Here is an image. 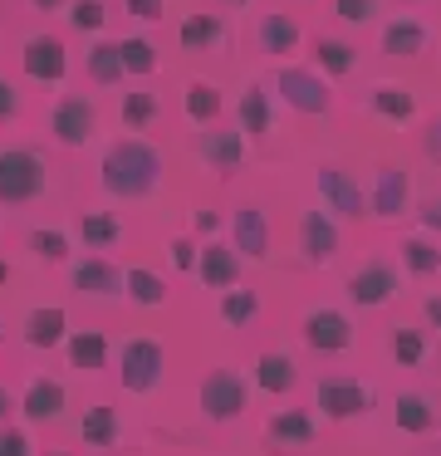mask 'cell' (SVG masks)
I'll list each match as a JSON object with an SVG mask.
<instances>
[{"label":"cell","instance_id":"cell-1","mask_svg":"<svg viewBox=\"0 0 441 456\" xmlns=\"http://www.w3.org/2000/svg\"><path fill=\"white\" fill-rule=\"evenodd\" d=\"M162 152H157V142L147 138H118L103 148V158H98V187L108 191L113 201H147L157 187H162Z\"/></svg>","mask_w":441,"mask_h":456},{"label":"cell","instance_id":"cell-2","mask_svg":"<svg viewBox=\"0 0 441 456\" xmlns=\"http://www.w3.org/2000/svg\"><path fill=\"white\" fill-rule=\"evenodd\" d=\"M59 187V162L45 148H0V207H35Z\"/></svg>","mask_w":441,"mask_h":456},{"label":"cell","instance_id":"cell-3","mask_svg":"<svg viewBox=\"0 0 441 456\" xmlns=\"http://www.w3.org/2000/svg\"><path fill=\"white\" fill-rule=\"evenodd\" d=\"M412 172L402 162H378L368 177V191H363V216L372 226H402L412 216Z\"/></svg>","mask_w":441,"mask_h":456},{"label":"cell","instance_id":"cell-4","mask_svg":"<svg viewBox=\"0 0 441 456\" xmlns=\"http://www.w3.org/2000/svg\"><path fill=\"white\" fill-rule=\"evenodd\" d=\"M265 89H274L270 99L284 103L290 113H299V118H329V113H333L329 79H319L309 64H280V69H274V79L265 84Z\"/></svg>","mask_w":441,"mask_h":456},{"label":"cell","instance_id":"cell-5","mask_svg":"<svg viewBox=\"0 0 441 456\" xmlns=\"http://www.w3.org/2000/svg\"><path fill=\"white\" fill-rule=\"evenodd\" d=\"M314 407L329 422H353V417H368L378 407V387L368 378H353V373H323L314 383Z\"/></svg>","mask_w":441,"mask_h":456},{"label":"cell","instance_id":"cell-6","mask_svg":"<svg viewBox=\"0 0 441 456\" xmlns=\"http://www.w3.org/2000/svg\"><path fill=\"white\" fill-rule=\"evenodd\" d=\"M162 378H167V348L157 344V338L137 334L118 348V387H123V393L152 397L157 387H162Z\"/></svg>","mask_w":441,"mask_h":456},{"label":"cell","instance_id":"cell-7","mask_svg":"<svg viewBox=\"0 0 441 456\" xmlns=\"http://www.w3.org/2000/svg\"><path fill=\"white\" fill-rule=\"evenodd\" d=\"M196 403H201V417L211 427H225V422H235V417L245 412V403H250V383H245L235 368H211V373L201 378Z\"/></svg>","mask_w":441,"mask_h":456},{"label":"cell","instance_id":"cell-8","mask_svg":"<svg viewBox=\"0 0 441 456\" xmlns=\"http://www.w3.org/2000/svg\"><path fill=\"white\" fill-rule=\"evenodd\" d=\"M192 152H196V162H201L206 172H216L221 182H231L235 172L245 167V158H250L245 138H241L235 128H225V123H211V128H196V133H192Z\"/></svg>","mask_w":441,"mask_h":456},{"label":"cell","instance_id":"cell-9","mask_svg":"<svg viewBox=\"0 0 441 456\" xmlns=\"http://www.w3.org/2000/svg\"><path fill=\"white\" fill-rule=\"evenodd\" d=\"M49 138L69 152L88 148V142L98 138V103L88 99V94H64V99L49 109Z\"/></svg>","mask_w":441,"mask_h":456},{"label":"cell","instance_id":"cell-10","mask_svg":"<svg viewBox=\"0 0 441 456\" xmlns=\"http://www.w3.org/2000/svg\"><path fill=\"white\" fill-rule=\"evenodd\" d=\"M314 191H319L329 221H363V187L343 162H319L314 167Z\"/></svg>","mask_w":441,"mask_h":456},{"label":"cell","instance_id":"cell-11","mask_svg":"<svg viewBox=\"0 0 441 456\" xmlns=\"http://www.w3.org/2000/svg\"><path fill=\"white\" fill-rule=\"evenodd\" d=\"M343 295L358 309H388L402 295V270L392 260H363L348 280H343Z\"/></svg>","mask_w":441,"mask_h":456},{"label":"cell","instance_id":"cell-12","mask_svg":"<svg viewBox=\"0 0 441 456\" xmlns=\"http://www.w3.org/2000/svg\"><path fill=\"white\" fill-rule=\"evenodd\" d=\"M260 442L270 456H309L314 446H319V422H314V412H304V407H284V412H274L270 422H265Z\"/></svg>","mask_w":441,"mask_h":456},{"label":"cell","instance_id":"cell-13","mask_svg":"<svg viewBox=\"0 0 441 456\" xmlns=\"http://www.w3.org/2000/svg\"><path fill=\"white\" fill-rule=\"evenodd\" d=\"M294 246H299V265L304 270H323V265L339 260L343 231H339V221H329L323 211H304L299 231H294Z\"/></svg>","mask_w":441,"mask_h":456},{"label":"cell","instance_id":"cell-14","mask_svg":"<svg viewBox=\"0 0 441 456\" xmlns=\"http://www.w3.org/2000/svg\"><path fill=\"white\" fill-rule=\"evenodd\" d=\"M299 338L314 348V354H348L353 348V319L343 309L314 305L309 314L299 319Z\"/></svg>","mask_w":441,"mask_h":456},{"label":"cell","instance_id":"cell-15","mask_svg":"<svg viewBox=\"0 0 441 456\" xmlns=\"http://www.w3.org/2000/svg\"><path fill=\"white\" fill-rule=\"evenodd\" d=\"M69 289L84 299H123V265L108 256H84L69 265Z\"/></svg>","mask_w":441,"mask_h":456},{"label":"cell","instance_id":"cell-16","mask_svg":"<svg viewBox=\"0 0 441 456\" xmlns=\"http://www.w3.org/2000/svg\"><path fill=\"white\" fill-rule=\"evenodd\" d=\"M225 246L241 256V265L245 260H270V216H265L260 201H241V207H235L231 240H225Z\"/></svg>","mask_w":441,"mask_h":456},{"label":"cell","instance_id":"cell-17","mask_svg":"<svg viewBox=\"0 0 441 456\" xmlns=\"http://www.w3.org/2000/svg\"><path fill=\"white\" fill-rule=\"evenodd\" d=\"M20 69L29 84H64L69 74V45L59 35H29L20 50Z\"/></svg>","mask_w":441,"mask_h":456},{"label":"cell","instance_id":"cell-18","mask_svg":"<svg viewBox=\"0 0 441 456\" xmlns=\"http://www.w3.org/2000/svg\"><path fill=\"white\" fill-rule=\"evenodd\" d=\"M235 123H241V138L245 142H270L274 133V99L270 89H265V79H250L241 89V99H235Z\"/></svg>","mask_w":441,"mask_h":456},{"label":"cell","instance_id":"cell-19","mask_svg":"<svg viewBox=\"0 0 441 456\" xmlns=\"http://www.w3.org/2000/svg\"><path fill=\"white\" fill-rule=\"evenodd\" d=\"M427 45H431V30L417 20V15H392V20L378 30L382 60H421Z\"/></svg>","mask_w":441,"mask_h":456},{"label":"cell","instance_id":"cell-20","mask_svg":"<svg viewBox=\"0 0 441 456\" xmlns=\"http://www.w3.org/2000/svg\"><path fill=\"white\" fill-rule=\"evenodd\" d=\"M176 45H182L186 54H225V50H231V25H225V15L196 11V15H186V20H182Z\"/></svg>","mask_w":441,"mask_h":456},{"label":"cell","instance_id":"cell-21","mask_svg":"<svg viewBox=\"0 0 441 456\" xmlns=\"http://www.w3.org/2000/svg\"><path fill=\"white\" fill-rule=\"evenodd\" d=\"M241 256H235L225 240H206V246H196V265L192 275L201 280L206 289H235L241 285Z\"/></svg>","mask_w":441,"mask_h":456},{"label":"cell","instance_id":"cell-22","mask_svg":"<svg viewBox=\"0 0 441 456\" xmlns=\"http://www.w3.org/2000/svg\"><path fill=\"white\" fill-rule=\"evenodd\" d=\"M299 40H304L299 20L284 15V11H265L260 20H255V50H260L265 60H290V54L299 50Z\"/></svg>","mask_w":441,"mask_h":456},{"label":"cell","instance_id":"cell-23","mask_svg":"<svg viewBox=\"0 0 441 456\" xmlns=\"http://www.w3.org/2000/svg\"><path fill=\"white\" fill-rule=\"evenodd\" d=\"M392 265H397L407 280H417V285H431V280L441 275V250H437V240H431V236L412 231V236H402L397 260H392Z\"/></svg>","mask_w":441,"mask_h":456},{"label":"cell","instance_id":"cell-24","mask_svg":"<svg viewBox=\"0 0 441 456\" xmlns=\"http://www.w3.org/2000/svg\"><path fill=\"white\" fill-rule=\"evenodd\" d=\"M69 338V314L59 305H39L25 314V324H20V344L25 348H39V354H49V348H59Z\"/></svg>","mask_w":441,"mask_h":456},{"label":"cell","instance_id":"cell-25","mask_svg":"<svg viewBox=\"0 0 441 456\" xmlns=\"http://www.w3.org/2000/svg\"><path fill=\"white\" fill-rule=\"evenodd\" d=\"M64 407H69V393H64V383L59 378H29V387H25V397H20V412H25V422H59L64 417Z\"/></svg>","mask_w":441,"mask_h":456},{"label":"cell","instance_id":"cell-26","mask_svg":"<svg viewBox=\"0 0 441 456\" xmlns=\"http://www.w3.org/2000/svg\"><path fill=\"white\" fill-rule=\"evenodd\" d=\"M294 383H299V363H294L284 348H265V354L255 358V387H260V393L284 397Z\"/></svg>","mask_w":441,"mask_h":456},{"label":"cell","instance_id":"cell-27","mask_svg":"<svg viewBox=\"0 0 441 456\" xmlns=\"http://www.w3.org/2000/svg\"><path fill=\"white\" fill-rule=\"evenodd\" d=\"M392 427L407 436H431L437 432V403L427 393H397L392 403Z\"/></svg>","mask_w":441,"mask_h":456},{"label":"cell","instance_id":"cell-28","mask_svg":"<svg viewBox=\"0 0 441 456\" xmlns=\"http://www.w3.org/2000/svg\"><path fill=\"white\" fill-rule=\"evenodd\" d=\"M64 358H69V368H78V373L108 368V334L103 329H74V334L64 338Z\"/></svg>","mask_w":441,"mask_h":456},{"label":"cell","instance_id":"cell-29","mask_svg":"<svg viewBox=\"0 0 441 456\" xmlns=\"http://www.w3.org/2000/svg\"><path fill=\"white\" fill-rule=\"evenodd\" d=\"M368 109L378 113V118L397 123V128L417 123V99H412V89H402V84H372V89H368Z\"/></svg>","mask_w":441,"mask_h":456},{"label":"cell","instance_id":"cell-30","mask_svg":"<svg viewBox=\"0 0 441 456\" xmlns=\"http://www.w3.org/2000/svg\"><path fill=\"white\" fill-rule=\"evenodd\" d=\"M182 113H186L192 128H211V123H221V113H225L221 89L206 84V79H192V84H186V94H182Z\"/></svg>","mask_w":441,"mask_h":456},{"label":"cell","instance_id":"cell-31","mask_svg":"<svg viewBox=\"0 0 441 456\" xmlns=\"http://www.w3.org/2000/svg\"><path fill=\"white\" fill-rule=\"evenodd\" d=\"M353 69H358V50L348 40H333V35L314 40V74L319 79H348Z\"/></svg>","mask_w":441,"mask_h":456},{"label":"cell","instance_id":"cell-32","mask_svg":"<svg viewBox=\"0 0 441 456\" xmlns=\"http://www.w3.org/2000/svg\"><path fill=\"white\" fill-rule=\"evenodd\" d=\"M84 74L94 89H118L123 84V64H118V45L113 40H94L84 54Z\"/></svg>","mask_w":441,"mask_h":456},{"label":"cell","instance_id":"cell-33","mask_svg":"<svg viewBox=\"0 0 441 456\" xmlns=\"http://www.w3.org/2000/svg\"><path fill=\"white\" fill-rule=\"evenodd\" d=\"M78 436H84L88 446H98V452L118 446V436H123V422H118V407L94 403V407L84 412V422H78Z\"/></svg>","mask_w":441,"mask_h":456},{"label":"cell","instance_id":"cell-34","mask_svg":"<svg viewBox=\"0 0 441 456\" xmlns=\"http://www.w3.org/2000/svg\"><path fill=\"white\" fill-rule=\"evenodd\" d=\"M388 354H392V363H402V368H421V363H427V354H431L427 329L397 324V329L388 334Z\"/></svg>","mask_w":441,"mask_h":456},{"label":"cell","instance_id":"cell-35","mask_svg":"<svg viewBox=\"0 0 441 456\" xmlns=\"http://www.w3.org/2000/svg\"><path fill=\"white\" fill-rule=\"evenodd\" d=\"M118 113H123V123H127V133H147L157 118H162V99H157L152 89H127L123 94V103H118Z\"/></svg>","mask_w":441,"mask_h":456},{"label":"cell","instance_id":"cell-36","mask_svg":"<svg viewBox=\"0 0 441 456\" xmlns=\"http://www.w3.org/2000/svg\"><path fill=\"white\" fill-rule=\"evenodd\" d=\"M78 240H84L88 250H113L118 240H123V221L118 216H108V211H84L78 216Z\"/></svg>","mask_w":441,"mask_h":456},{"label":"cell","instance_id":"cell-37","mask_svg":"<svg viewBox=\"0 0 441 456\" xmlns=\"http://www.w3.org/2000/svg\"><path fill=\"white\" fill-rule=\"evenodd\" d=\"M216 314H221L225 329H250L255 319H260V295L255 289H221V305H216Z\"/></svg>","mask_w":441,"mask_h":456},{"label":"cell","instance_id":"cell-38","mask_svg":"<svg viewBox=\"0 0 441 456\" xmlns=\"http://www.w3.org/2000/svg\"><path fill=\"white\" fill-rule=\"evenodd\" d=\"M118 45V64H123V79L127 74H137V79H147V74H157V45L147 40V35H127V40H113Z\"/></svg>","mask_w":441,"mask_h":456},{"label":"cell","instance_id":"cell-39","mask_svg":"<svg viewBox=\"0 0 441 456\" xmlns=\"http://www.w3.org/2000/svg\"><path fill=\"white\" fill-rule=\"evenodd\" d=\"M123 295L143 309H157V305H167V280L152 275V270H143V265H127L123 270Z\"/></svg>","mask_w":441,"mask_h":456},{"label":"cell","instance_id":"cell-40","mask_svg":"<svg viewBox=\"0 0 441 456\" xmlns=\"http://www.w3.org/2000/svg\"><path fill=\"white\" fill-rule=\"evenodd\" d=\"M25 246L35 250V260H45V265H64L69 260V236L59 226H35L25 236Z\"/></svg>","mask_w":441,"mask_h":456},{"label":"cell","instance_id":"cell-41","mask_svg":"<svg viewBox=\"0 0 441 456\" xmlns=\"http://www.w3.org/2000/svg\"><path fill=\"white\" fill-rule=\"evenodd\" d=\"M108 25V5L103 0H74L69 5V30H78V35H88V30H103Z\"/></svg>","mask_w":441,"mask_h":456},{"label":"cell","instance_id":"cell-42","mask_svg":"<svg viewBox=\"0 0 441 456\" xmlns=\"http://www.w3.org/2000/svg\"><path fill=\"white\" fill-rule=\"evenodd\" d=\"M333 15H339L343 25H372L378 20V0H333Z\"/></svg>","mask_w":441,"mask_h":456},{"label":"cell","instance_id":"cell-43","mask_svg":"<svg viewBox=\"0 0 441 456\" xmlns=\"http://www.w3.org/2000/svg\"><path fill=\"white\" fill-rule=\"evenodd\" d=\"M412 216H417V226H421V236H431L437 240V231H441V207L437 201H412Z\"/></svg>","mask_w":441,"mask_h":456},{"label":"cell","instance_id":"cell-44","mask_svg":"<svg viewBox=\"0 0 441 456\" xmlns=\"http://www.w3.org/2000/svg\"><path fill=\"white\" fill-rule=\"evenodd\" d=\"M123 5H127V15H133V20H143V25L167 20V0H123Z\"/></svg>","mask_w":441,"mask_h":456},{"label":"cell","instance_id":"cell-45","mask_svg":"<svg viewBox=\"0 0 441 456\" xmlns=\"http://www.w3.org/2000/svg\"><path fill=\"white\" fill-rule=\"evenodd\" d=\"M172 265L176 270H186V275H192V265H196V236H172Z\"/></svg>","mask_w":441,"mask_h":456},{"label":"cell","instance_id":"cell-46","mask_svg":"<svg viewBox=\"0 0 441 456\" xmlns=\"http://www.w3.org/2000/svg\"><path fill=\"white\" fill-rule=\"evenodd\" d=\"M0 456H29V436L20 427H0Z\"/></svg>","mask_w":441,"mask_h":456},{"label":"cell","instance_id":"cell-47","mask_svg":"<svg viewBox=\"0 0 441 456\" xmlns=\"http://www.w3.org/2000/svg\"><path fill=\"white\" fill-rule=\"evenodd\" d=\"M10 118H20V89L10 79H0V128H5Z\"/></svg>","mask_w":441,"mask_h":456},{"label":"cell","instance_id":"cell-48","mask_svg":"<svg viewBox=\"0 0 441 456\" xmlns=\"http://www.w3.org/2000/svg\"><path fill=\"white\" fill-rule=\"evenodd\" d=\"M421 158L441 162V123H427V128H421Z\"/></svg>","mask_w":441,"mask_h":456},{"label":"cell","instance_id":"cell-49","mask_svg":"<svg viewBox=\"0 0 441 456\" xmlns=\"http://www.w3.org/2000/svg\"><path fill=\"white\" fill-rule=\"evenodd\" d=\"M421 319H427V334H431V329H441V295H437V289L421 295Z\"/></svg>","mask_w":441,"mask_h":456},{"label":"cell","instance_id":"cell-50","mask_svg":"<svg viewBox=\"0 0 441 456\" xmlns=\"http://www.w3.org/2000/svg\"><path fill=\"white\" fill-rule=\"evenodd\" d=\"M216 226H221V216H216L211 207H201V211H196V216H192V231H196V236H211Z\"/></svg>","mask_w":441,"mask_h":456},{"label":"cell","instance_id":"cell-51","mask_svg":"<svg viewBox=\"0 0 441 456\" xmlns=\"http://www.w3.org/2000/svg\"><path fill=\"white\" fill-rule=\"evenodd\" d=\"M25 5H29V11H39V15H59L69 0H25Z\"/></svg>","mask_w":441,"mask_h":456},{"label":"cell","instance_id":"cell-52","mask_svg":"<svg viewBox=\"0 0 441 456\" xmlns=\"http://www.w3.org/2000/svg\"><path fill=\"white\" fill-rule=\"evenodd\" d=\"M10 412H15V397H10V387H0V427H10Z\"/></svg>","mask_w":441,"mask_h":456},{"label":"cell","instance_id":"cell-53","mask_svg":"<svg viewBox=\"0 0 441 456\" xmlns=\"http://www.w3.org/2000/svg\"><path fill=\"white\" fill-rule=\"evenodd\" d=\"M5 280H10V265H5V260H0V285H5Z\"/></svg>","mask_w":441,"mask_h":456},{"label":"cell","instance_id":"cell-54","mask_svg":"<svg viewBox=\"0 0 441 456\" xmlns=\"http://www.w3.org/2000/svg\"><path fill=\"white\" fill-rule=\"evenodd\" d=\"M221 5H250V0H221Z\"/></svg>","mask_w":441,"mask_h":456},{"label":"cell","instance_id":"cell-55","mask_svg":"<svg viewBox=\"0 0 441 456\" xmlns=\"http://www.w3.org/2000/svg\"><path fill=\"white\" fill-rule=\"evenodd\" d=\"M45 456H74V452H45Z\"/></svg>","mask_w":441,"mask_h":456},{"label":"cell","instance_id":"cell-56","mask_svg":"<svg viewBox=\"0 0 441 456\" xmlns=\"http://www.w3.org/2000/svg\"><path fill=\"white\" fill-rule=\"evenodd\" d=\"M0 344H5V324H0Z\"/></svg>","mask_w":441,"mask_h":456}]
</instances>
